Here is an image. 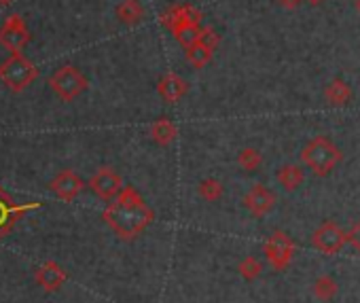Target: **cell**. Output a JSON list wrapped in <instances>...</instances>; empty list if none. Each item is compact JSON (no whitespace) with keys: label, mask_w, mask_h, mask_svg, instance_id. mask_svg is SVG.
Masks as SVG:
<instances>
[{"label":"cell","mask_w":360,"mask_h":303,"mask_svg":"<svg viewBox=\"0 0 360 303\" xmlns=\"http://www.w3.org/2000/svg\"><path fill=\"white\" fill-rule=\"evenodd\" d=\"M104 221L121 240H134L153 223L155 212L134 187H123L121 193L106 206Z\"/></svg>","instance_id":"obj_1"},{"label":"cell","mask_w":360,"mask_h":303,"mask_svg":"<svg viewBox=\"0 0 360 303\" xmlns=\"http://www.w3.org/2000/svg\"><path fill=\"white\" fill-rule=\"evenodd\" d=\"M148 136H150V140H153L155 144H159V146H169V144L176 140V136H178V127H176V123H174L172 119L159 117V119H155V123L150 125Z\"/></svg>","instance_id":"obj_14"},{"label":"cell","mask_w":360,"mask_h":303,"mask_svg":"<svg viewBox=\"0 0 360 303\" xmlns=\"http://www.w3.org/2000/svg\"><path fill=\"white\" fill-rule=\"evenodd\" d=\"M115 15L125 26H136L144 20V7L140 0H121L115 9Z\"/></svg>","instance_id":"obj_16"},{"label":"cell","mask_w":360,"mask_h":303,"mask_svg":"<svg viewBox=\"0 0 360 303\" xmlns=\"http://www.w3.org/2000/svg\"><path fill=\"white\" fill-rule=\"evenodd\" d=\"M337 288H339L337 280L333 276H326V273L316 278V282H314V295L320 301H330L337 295Z\"/></svg>","instance_id":"obj_22"},{"label":"cell","mask_w":360,"mask_h":303,"mask_svg":"<svg viewBox=\"0 0 360 303\" xmlns=\"http://www.w3.org/2000/svg\"><path fill=\"white\" fill-rule=\"evenodd\" d=\"M198 43H202V45H206V47H212V49H217L219 47V43H221V37H219V32L214 30V28H204L202 30V37H200V41Z\"/></svg>","instance_id":"obj_25"},{"label":"cell","mask_w":360,"mask_h":303,"mask_svg":"<svg viewBox=\"0 0 360 303\" xmlns=\"http://www.w3.org/2000/svg\"><path fill=\"white\" fill-rule=\"evenodd\" d=\"M354 7H356V11L360 13V0H354Z\"/></svg>","instance_id":"obj_30"},{"label":"cell","mask_w":360,"mask_h":303,"mask_svg":"<svg viewBox=\"0 0 360 303\" xmlns=\"http://www.w3.org/2000/svg\"><path fill=\"white\" fill-rule=\"evenodd\" d=\"M347 244H349L356 252H360V221H356V223L347 229Z\"/></svg>","instance_id":"obj_26"},{"label":"cell","mask_w":360,"mask_h":303,"mask_svg":"<svg viewBox=\"0 0 360 303\" xmlns=\"http://www.w3.org/2000/svg\"><path fill=\"white\" fill-rule=\"evenodd\" d=\"M89 189H91L100 200L112 202V200L121 193L123 181H121V176H119L112 168L104 166V168H100V170L89 179Z\"/></svg>","instance_id":"obj_8"},{"label":"cell","mask_w":360,"mask_h":303,"mask_svg":"<svg viewBox=\"0 0 360 303\" xmlns=\"http://www.w3.org/2000/svg\"><path fill=\"white\" fill-rule=\"evenodd\" d=\"M41 208L39 202H32V204H24V206H15L11 202V198L0 189V238H3L7 231H11V227L15 225V221H20L22 214L30 212V210H37Z\"/></svg>","instance_id":"obj_10"},{"label":"cell","mask_w":360,"mask_h":303,"mask_svg":"<svg viewBox=\"0 0 360 303\" xmlns=\"http://www.w3.org/2000/svg\"><path fill=\"white\" fill-rule=\"evenodd\" d=\"M276 179H278V183H280V187H282L284 191L292 193V191H297V189L303 185L305 174H303V168H301V166H297V164H284V166L276 172Z\"/></svg>","instance_id":"obj_17"},{"label":"cell","mask_w":360,"mask_h":303,"mask_svg":"<svg viewBox=\"0 0 360 303\" xmlns=\"http://www.w3.org/2000/svg\"><path fill=\"white\" fill-rule=\"evenodd\" d=\"M189 85L183 77H178L176 72H167L159 79L157 83V94L161 96V100L165 104H176L180 98L187 94Z\"/></svg>","instance_id":"obj_12"},{"label":"cell","mask_w":360,"mask_h":303,"mask_svg":"<svg viewBox=\"0 0 360 303\" xmlns=\"http://www.w3.org/2000/svg\"><path fill=\"white\" fill-rule=\"evenodd\" d=\"M276 202H278L276 193L269 191V189H267L265 185H261V183L252 185V187L246 191V195H244V208H246L255 219L267 217V214L274 210Z\"/></svg>","instance_id":"obj_9"},{"label":"cell","mask_w":360,"mask_h":303,"mask_svg":"<svg viewBox=\"0 0 360 303\" xmlns=\"http://www.w3.org/2000/svg\"><path fill=\"white\" fill-rule=\"evenodd\" d=\"M261 164H263V153L255 146H246L238 153V166L244 172H255V170L261 168Z\"/></svg>","instance_id":"obj_20"},{"label":"cell","mask_w":360,"mask_h":303,"mask_svg":"<svg viewBox=\"0 0 360 303\" xmlns=\"http://www.w3.org/2000/svg\"><path fill=\"white\" fill-rule=\"evenodd\" d=\"M83 181L77 172L72 170H62L51 183H49V189L64 202H72L81 191H83Z\"/></svg>","instance_id":"obj_11"},{"label":"cell","mask_w":360,"mask_h":303,"mask_svg":"<svg viewBox=\"0 0 360 303\" xmlns=\"http://www.w3.org/2000/svg\"><path fill=\"white\" fill-rule=\"evenodd\" d=\"M343 160L341 148L328 136L311 138L301 150V164L307 166L316 176H328Z\"/></svg>","instance_id":"obj_2"},{"label":"cell","mask_w":360,"mask_h":303,"mask_svg":"<svg viewBox=\"0 0 360 303\" xmlns=\"http://www.w3.org/2000/svg\"><path fill=\"white\" fill-rule=\"evenodd\" d=\"M305 3H307V5H311V7H318V5H322V3H324V0H305Z\"/></svg>","instance_id":"obj_28"},{"label":"cell","mask_w":360,"mask_h":303,"mask_svg":"<svg viewBox=\"0 0 360 303\" xmlns=\"http://www.w3.org/2000/svg\"><path fill=\"white\" fill-rule=\"evenodd\" d=\"M263 254L267 259V263L276 269V271H284L290 263H292V257H295V242L292 238L282 231V229H276L267 242L263 244Z\"/></svg>","instance_id":"obj_5"},{"label":"cell","mask_w":360,"mask_h":303,"mask_svg":"<svg viewBox=\"0 0 360 303\" xmlns=\"http://www.w3.org/2000/svg\"><path fill=\"white\" fill-rule=\"evenodd\" d=\"M238 271H240V276H242L244 280L252 282V280H257V278L261 276L263 263H261L255 254H248V257H244V259L238 263Z\"/></svg>","instance_id":"obj_24"},{"label":"cell","mask_w":360,"mask_h":303,"mask_svg":"<svg viewBox=\"0 0 360 303\" xmlns=\"http://www.w3.org/2000/svg\"><path fill=\"white\" fill-rule=\"evenodd\" d=\"M202 30H204L202 22H189V24L178 26L172 34H174V39H176L180 45H183L185 49H189V47H193V45L200 41Z\"/></svg>","instance_id":"obj_19"},{"label":"cell","mask_w":360,"mask_h":303,"mask_svg":"<svg viewBox=\"0 0 360 303\" xmlns=\"http://www.w3.org/2000/svg\"><path fill=\"white\" fill-rule=\"evenodd\" d=\"M30 43V30L20 13H11L0 26V45L11 53H22Z\"/></svg>","instance_id":"obj_7"},{"label":"cell","mask_w":360,"mask_h":303,"mask_svg":"<svg viewBox=\"0 0 360 303\" xmlns=\"http://www.w3.org/2000/svg\"><path fill=\"white\" fill-rule=\"evenodd\" d=\"M189 22H202V13L191 7V5H176L172 9H167L163 15H161V24L174 32L178 26H183V24H189Z\"/></svg>","instance_id":"obj_13"},{"label":"cell","mask_w":360,"mask_h":303,"mask_svg":"<svg viewBox=\"0 0 360 303\" xmlns=\"http://www.w3.org/2000/svg\"><path fill=\"white\" fill-rule=\"evenodd\" d=\"M324 98L330 106H345L352 100V87L343 79H333L324 87Z\"/></svg>","instance_id":"obj_18"},{"label":"cell","mask_w":360,"mask_h":303,"mask_svg":"<svg viewBox=\"0 0 360 303\" xmlns=\"http://www.w3.org/2000/svg\"><path fill=\"white\" fill-rule=\"evenodd\" d=\"M39 77V68L30 62L24 53H11L3 64H0V83L13 94H22L28 89Z\"/></svg>","instance_id":"obj_3"},{"label":"cell","mask_w":360,"mask_h":303,"mask_svg":"<svg viewBox=\"0 0 360 303\" xmlns=\"http://www.w3.org/2000/svg\"><path fill=\"white\" fill-rule=\"evenodd\" d=\"M49 85H51V89L56 91V96L60 100L72 102V100H77L89 87V81H87V77L77 66L66 64V66H60L49 77Z\"/></svg>","instance_id":"obj_4"},{"label":"cell","mask_w":360,"mask_h":303,"mask_svg":"<svg viewBox=\"0 0 360 303\" xmlns=\"http://www.w3.org/2000/svg\"><path fill=\"white\" fill-rule=\"evenodd\" d=\"M37 282L47 290H58L66 282V271L58 263H45L37 271Z\"/></svg>","instance_id":"obj_15"},{"label":"cell","mask_w":360,"mask_h":303,"mask_svg":"<svg viewBox=\"0 0 360 303\" xmlns=\"http://www.w3.org/2000/svg\"><path fill=\"white\" fill-rule=\"evenodd\" d=\"M214 58V49L212 47H206L202 43H195L193 47L187 49V62L193 66V68H204L206 64H210Z\"/></svg>","instance_id":"obj_21"},{"label":"cell","mask_w":360,"mask_h":303,"mask_svg":"<svg viewBox=\"0 0 360 303\" xmlns=\"http://www.w3.org/2000/svg\"><path fill=\"white\" fill-rule=\"evenodd\" d=\"M13 0H0V7H9Z\"/></svg>","instance_id":"obj_29"},{"label":"cell","mask_w":360,"mask_h":303,"mask_svg":"<svg viewBox=\"0 0 360 303\" xmlns=\"http://www.w3.org/2000/svg\"><path fill=\"white\" fill-rule=\"evenodd\" d=\"M278 3L284 7V9H288V11H295V9H299L305 0H278Z\"/></svg>","instance_id":"obj_27"},{"label":"cell","mask_w":360,"mask_h":303,"mask_svg":"<svg viewBox=\"0 0 360 303\" xmlns=\"http://www.w3.org/2000/svg\"><path fill=\"white\" fill-rule=\"evenodd\" d=\"M198 193L206 202H219L223 198V193H225V187H223V183L219 179H206V181L200 183Z\"/></svg>","instance_id":"obj_23"},{"label":"cell","mask_w":360,"mask_h":303,"mask_svg":"<svg viewBox=\"0 0 360 303\" xmlns=\"http://www.w3.org/2000/svg\"><path fill=\"white\" fill-rule=\"evenodd\" d=\"M347 244V231H343L335 221L320 223L311 233V246L324 254H337Z\"/></svg>","instance_id":"obj_6"}]
</instances>
